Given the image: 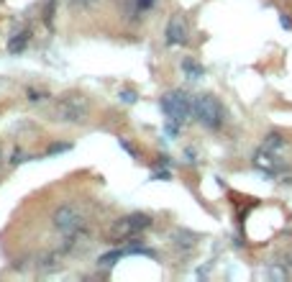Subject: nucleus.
<instances>
[{"label":"nucleus","mask_w":292,"mask_h":282,"mask_svg":"<svg viewBox=\"0 0 292 282\" xmlns=\"http://www.w3.org/2000/svg\"><path fill=\"white\" fill-rule=\"evenodd\" d=\"M54 6H57V0H49L47 3V13H44V24L52 26V21H54Z\"/></svg>","instance_id":"dca6fc26"},{"label":"nucleus","mask_w":292,"mask_h":282,"mask_svg":"<svg viewBox=\"0 0 292 282\" xmlns=\"http://www.w3.org/2000/svg\"><path fill=\"white\" fill-rule=\"evenodd\" d=\"M284 144H287V141H284V136H282L279 131H269L261 146H264V149H272V151H279Z\"/></svg>","instance_id":"f8f14e48"},{"label":"nucleus","mask_w":292,"mask_h":282,"mask_svg":"<svg viewBox=\"0 0 292 282\" xmlns=\"http://www.w3.org/2000/svg\"><path fill=\"white\" fill-rule=\"evenodd\" d=\"M44 98H47V93H44V90H34V88H29V100H31V103H39V100H44Z\"/></svg>","instance_id":"6ab92c4d"},{"label":"nucleus","mask_w":292,"mask_h":282,"mask_svg":"<svg viewBox=\"0 0 292 282\" xmlns=\"http://www.w3.org/2000/svg\"><path fill=\"white\" fill-rule=\"evenodd\" d=\"M123 6H126V13H128L133 21H141L149 11H154L156 0H123Z\"/></svg>","instance_id":"6e6552de"},{"label":"nucleus","mask_w":292,"mask_h":282,"mask_svg":"<svg viewBox=\"0 0 292 282\" xmlns=\"http://www.w3.org/2000/svg\"><path fill=\"white\" fill-rule=\"evenodd\" d=\"M192 118L208 131H218L223 121H226V111H223V105L215 95L200 93L192 98Z\"/></svg>","instance_id":"f03ea898"},{"label":"nucleus","mask_w":292,"mask_h":282,"mask_svg":"<svg viewBox=\"0 0 292 282\" xmlns=\"http://www.w3.org/2000/svg\"><path fill=\"white\" fill-rule=\"evenodd\" d=\"M118 144H121V149H123V151H128V154H131V157H139V151H136V149H133V144H128L126 139H118Z\"/></svg>","instance_id":"aec40b11"},{"label":"nucleus","mask_w":292,"mask_h":282,"mask_svg":"<svg viewBox=\"0 0 292 282\" xmlns=\"http://www.w3.org/2000/svg\"><path fill=\"white\" fill-rule=\"evenodd\" d=\"M159 105H162V113L167 116V121H174L179 126L192 116V98L185 90H169V93H164L162 100H159Z\"/></svg>","instance_id":"20e7f679"},{"label":"nucleus","mask_w":292,"mask_h":282,"mask_svg":"<svg viewBox=\"0 0 292 282\" xmlns=\"http://www.w3.org/2000/svg\"><path fill=\"white\" fill-rule=\"evenodd\" d=\"M182 72H185L187 80H200V77H205V67H203L197 59H192V57H185V59H182Z\"/></svg>","instance_id":"9d476101"},{"label":"nucleus","mask_w":292,"mask_h":282,"mask_svg":"<svg viewBox=\"0 0 292 282\" xmlns=\"http://www.w3.org/2000/svg\"><path fill=\"white\" fill-rule=\"evenodd\" d=\"M185 157H187V162H195V151L187 149V151H185Z\"/></svg>","instance_id":"b1692460"},{"label":"nucleus","mask_w":292,"mask_h":282,"mask_svg":"<svg viewBox=\"0 0 292 282\" xmlns=\"http://www.w3.org/2000/svg\"><path fill=\"white\" fill-rule=\"evenodd\" d=\"M0 159H3V154H0Z\"/></svg>","instance_id":"a878e982"},{"label":"nucleus","mask_w":292,"mask_h":282,"mask_svg":"<svg viewBox=\"0 0 292 282\" xmlns=\"http://www.w3.org/2000/svg\"><path fill=\"white\" fill-rule=\"evenodd\" d=\"M123 256H126V249H113V251L103 254V256L98 259V264H100V267H113L116 262H121Z\"/></svg>","instance_id":"ddd939ff"},{"label":"nucleus","mask_w":292,"mask_h":282,"mask_svg":"<svg viewBox=\"0 0 292 282\" xmlns=\"http://www.w3.org/2000/svg\"><path fill=\"white\" fill-rule=\"evenodd\" d=\"M52 223H54V228H57L62 236H72V233L87 228V226H85L82 210H80L77 205H70V203L59 205V208L52 213Z\"/></svg>","instance_id":"39448f33"},{"label":"nucleus","mask_w":292,"mask_h":282,"mask_svg":"<svg viewBox=\"0 0 292 282\" xmlns=\"http://www.w3.org/2000/svg\"><path fill=\"white\" fill-rule=\"evenodd\" d=\"M266 274H269V277H277V279H287V269H282V267H277V264L269 267Z\"/></svg>","instance_id":"f3484780"},{"label":"nucleus","mask_w":292,"mask_h":282,"mask_svg":"<svg viewBox=\"0 0 292 282\" xmlns=\"http://www.w3.org/2000/svg\"><path fill=\"white\" fill-rule=\"evenodd\" d=\"M118 98H121V103L133 105V103L139 100V93H136V90H121V93H118Z\"/></svg>","instance_id":"4468645a"},{"label":"nucleus","mask_w":292,"mask_h":282,"mask_svg":"<svg viewBox=\"0 0 292 282\" xmlns=\"http://www.w3.org/2000/svg\"><path fill=\"white\" fill-rule=\"evenodd\" d=\"M164 39H167L169 47H182V44H187V21L179 16V13H174V16L167 21Z\"/></svg>","instance_id":"0eeeda50"},{"label":"nucleus","mask_w":292,"mask_h":282,"mask_svg":"<svg viewBox=\"0 0 292 282\" xmlns=\"http://www.w3.org/2000/svg\"><path fill=\"white\" fill-rule=\"evenodd\" d=\"M95 3H98V0H70L72 8H93Z\"/></svg>","instance_id":"a211bd4d"},{"label":"nucleus","mask_w":292,"mask_h":282,"mask_svg":"<svg viewBox=\"0 0 292 282\" xmlns=\"http://www.w3.org/2000/svg\"><path fill=\"white\" fill-rule=\"evenodd\" d=\"M279 24H282V29H289L292 31V18H289V13H279Z\"/></svg>","instance_id":"412c9836"},{"label":"nucleus","mask_w":292,"mask_h":282,"mask_svg":"<svg viewBox=\"0 0 292 282\" xmlns=\"http://www.w3.org/2000/svg\"><path fill=\"white\" fill-rule=\"evenodd\" d=\"M52 116L59 123H75V126L85 123L87 116H90V100L82 93H67V95L54 100Z\"/></svg>","instance_id":"f257e3e1"},{"label":"nucleus","mask_w":292,"mask_h":282,"mask_svg":"<svg viewBox=\"0 0 292 282\" xmlns=\"http://www.w3.org/2000/svg\"><path fill=\"white\" fill-rule=\"evenodd\" d=\"M18 162H24V151H21V149H16V151H13V159H11V164H18Z\"/></svg>","instance_id":"5701e85b"},{"label":"nucleus","mask_w":292,"mask_h":282,"mask_svg":"<svg viewBox=\"0 0 292 282\" xmlns=\"http://www.w3.org/2000/svg\"><path fill=\"white\" fill-rule=\"evenodd\" d=\"M72 149V144H52L49 149H47V157H52V154H62V151H70Z\"/></svg>","instance_id":"2eb2a0df"},{"label":"nucleus","mask_w":292,"mask_h":282,"mask_svg":"<svg viewBox=\"0 0 292 282\" xmlns=\"http://www.w3.org/2000/svg\"><path fill=\"white\" fill-rule=\"evenodd\" d=\"M287 264H289V267H292V262H287Z\"/></svg>","instance_id":"393cba45"},{"label":"nucleus","mask_w":292,"mask_h":282,"mask_svg":"<svg viewBox=\"0 0 292 282\" xmlns=\"http://www.w3.org/2000/svg\"><path fill=\"white\" fill-rule=\"evenodd\" d=\"M146 228H151V215L149 213H128L123 218L113 221L110 226V241L118 244V241H131V238H136L139 233H144Z\"/></svg>","instance_id":"7ed1b4c3"},{"label":"nucleus","mask_w":292,"mask_h":282,"mask_svg":"<svg viewBox=\"0 0 292 282\" xmlns=\"http://www.w3.org/2000/svg\"><path fill=\"white\" fill-rule=\"evenodd\" d=\"M29 39H31V31H29V29L13 34V36H11V41H8V52H11L13 57H18L21 52H24V49L29 47Z\"/></svg>","instance_id":"1a4fd4ad"},{"label":"nucleus","mask_w":292,"mask_h":282,"mask_svg":"<svg viewBox=\"0 0 292 282\" xmlns=\"http://www.w3.org/2000/svg\"><path fill=\"white\" fill-rule=\"evenodd\" d=\"M254 167L259 172H264L266 177H279V175H284V172L289 169V164L279 157V151L264 149V146H259L254 151Z\"/></svg>","instance_id":"423d86ee"},{"label":"nucleus","mask_w":292,"mask_h":282,"mask_svg":"<svg viewBox=\"0 0 292 282\" xmlns=\"http://www.w3.org/2000/svg\"><path fill=\"white\" fill-rule=\"evenodd\" d=\"M172 241H174L177 246H182V249H192V246L197 244V233H192V231H187V228H177V231L172 233Z\"/></svg>","instance_id":"9b49d317"},{"label":"nucleus","mask_w":292,"mask_h":282,"mask_svg":"<svg viewBox=\"0 0 292 282\" xmlns=\"http://www.w3.org/2000/svg\"><path fill=\"white\" fill-rule=\"evenodd\" d=\"M169 177H172L169 169H162V172H154V175H151V180H169Z\"/></svg>","instance_id":"4be33fe9"}]
</instances>
